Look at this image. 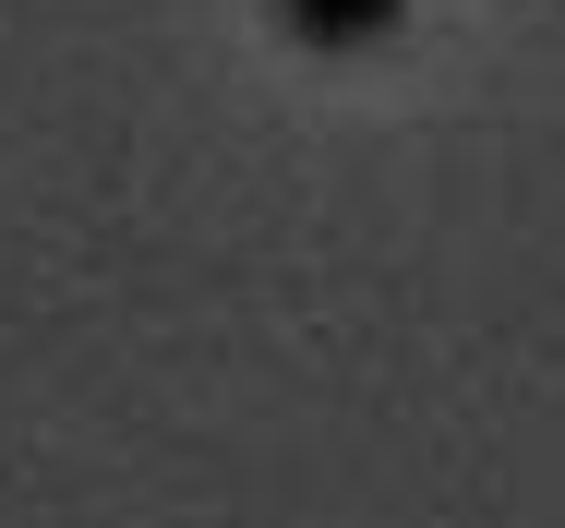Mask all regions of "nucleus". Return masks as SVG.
<instances>
[{"label":"nucleus","mask_w":565,"mask_h":528,"mask_svg":"<svg viewBox=\"0 0 565 528\" xmlns=\"http://www.w3.org/2000/svg\"><path fill=\"white\" fill-rule=\"evenodd\" d=\"M277 24L301 49H373V36H397V0H277Z\"/></svg>","instance_id":"1"}]
</instances>
